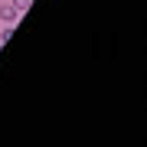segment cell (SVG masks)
I'll list each match as a JSON object with an SVG mask.
<instances>
[{
    "instance_id": "1",
    "label": "cell",
    "mask_w": 147,
    "mask_h": 147,
    "mask_svg": "<svg viewBox=\"0 0 147 147\" xmlns=\"http://www.w3.org/2000/svg\"><path fill=\"white\" fill-rule=\"evenodd\" d=\"M16 16H20V13L13 10V3H0V26H13Z\"/></svg>"
},
{
    "instance_id": "3",
    "label": "cell",
    "mask_w": 147,
    "mask_h": 147,
    "mask_svg": "<svg viewBox=\"0 0 147 147\" xmlns=\"http://www.w3.org/2000/svg\"><path fill=\"white\" fill-rule=\"evenodd\" d=\"M10 36H13V26H3V30H0V42H10Z\"/></svg>"
},
{
    "instance_id": "2",
    "label": "cell",
    "mask_w": 147,
    "mask_h": 147,
    "mask_svg": "<svg viewBox=\"0 0 147 147\" xmlns=\"http://www.w3.org/2000/svg\"><path fill=\"white\" fill-rule=\"evenodd\" d=\"M30 3H33V0H13V10H16V13H26Z\"/></svg>"
}]
</instances>
